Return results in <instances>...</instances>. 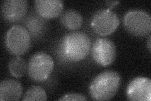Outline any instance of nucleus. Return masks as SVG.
I'll list each match as a JSON object with an SVG mask.
<instances>
[{
	"label": "nucleus",
	"mask_w": 151,
	"mask_h": 101,
	"mask_svg": "<svg viewBox=\"0 0 151 101\" xmlns=\"http://www.w3.org/2000/svg\"><path fill=\"white\" fill-rule=\"evenodd\" d=\"M91 42L83 32L74 31L65 34L60 42L59 51L62 58L70 62H78L90 52Z\"/></svg>",
	"instance_id": "f257e3e1"
},
{
	"label": "nucleus",
	"mask_w": 151,
	"mask_h": 101,
	"mask_svg": "<svg viewBox=\"0 0 151 101\" xmlns=\"http://www.w3.org/2000/svg\"><path fill=\"white\" fill-rule=\"evenodd\" d=\"M121 84V78L117 72L106 70L99 73L91 81L89 92L96 100H108L117 93Z\"/></svg>",
	"instance_id": "f03ea898"
},
{
	"label": "nucleus",
	"mask_w": 151,
	"mask_h": 101,
	"mask_svg": "<svg viewBox=\"0 0 151 101\" xmlns=\"http://www.w3.org/2000/svg\"><path fill=\"white\" fill-rule=\"evenodd\" d=\"M124 25L130 34L145 37L151 31V18L149 13L142 9H132L124 17Z\"/></svg>",
	"instance_id": "7ed1b4c3"
},
{
	"label": "nucleus",
	"mask_w": 151,
	"mask_h": 101,
	"mask_svg": "<svg viewBox=\"0 0 151 101\" xmlns=\"http://www.w3.org/2000/svg\"><path fill=\"white\" fill-rule=\"evenodd\" d=\"M5 42L9 52L15 56H20L25 54L30 49V34L24 26L15 25L8 30Z\"/></svg>",
	"instance_id": "20e7f679"
},
{
	"label": "nucleus",
	"mask_w": 151,
	"mask_h": 101,
	"mask_svg": "<svg viewBox=\"0 0 151 101\" xmlns=\"http://www.w3.org/2000/svg\"><path fill=\"white\" fill-rule=\"evenodd\" d=\"M54 66V60L50 54L45 52H37L28 61V74L32 80L42 81L49 77Z\"/></svg>",
	"instance_id": "39448f33"
},
{
	"label": "nucleus",
	"mask_w": 151,
	"mask_h": 101,
	"mask_svg": "<svg viewBox=\"0 0 151 101\" xmlns=\"http://www.w3.org/2000/svg\"><path fill=\"white\" fill-rule=\"evenodd\" d=\"M91 27L94 32L100 36H106L116 31L120 24L116 14L110 8L98 9L91 20Z\"/></svg>",
	"instance_id": "423d86ee"
},
{
	"label": "nucleus",
	"mask_w": 151,
	"mask_h": 101,
	"mask_svg": "<svg viewBox=\"0 0 151 101\" xmlns=\"http://www.w3.org/2000/svg\"><path fill=\"white\" fill-rule=\"evenodd\" d=\"M91 55L97 64L107 66L111 64L116 58L115 45L108 38H98L93 43Z\"/></svg>",
	"instance_id": "0eeeda50"
},
{
	"label": "nucleus",
	"mask_w": 151,
	"mask_h": 101,
	"mask_svg": "<svg viewBox=\"0 0 151 101\" xmlns=\"http://www.w3.org/2000/svg\"><path fill=\"white\" fill-rule=\"evenodd\" d=\"M127 99L133 101H150L151 100V81L144 76L132 79L126 89Z\"/></svg>",
	"instance_id": "6e6552de"
},
{
	"label": "nucleus",
	"mask_w": 151,
	"mask_h": 101,
	"mask_svg": "<svg viewBox=\"0 0 151 101\" xmlns=\"http://www.w3.org/2000/svg\"><path fill=\"white\" fill-rule=\"evenodd\" d=\"M28 8L27 0H6L1 4V15L9 22H18L25 17Z\"/></svg>",
	"instance_id": "1a4fd4ad"
},
{
	"label": "nucleus",
	"mask_w": 151,
	"mask_h": 101,
	"mask_svg": "<svg viewBox=\"0 0 151 101\" xmlns=\"http://www.w3.org/2000/svg\"><path fill=\"white\" fill-rule=\"evenodd\" d=\"M34 3L37 12L45 18H52L59 16L64 7L61 0H35Z\"/></svg>",
	"instance_id": "9d476101"
},
{
	"label": "nucleus",
	"mask_w": 151,
	"mask_h": 101,
	"mask_svg": "<svg viewBox=\"0 0 151 101\" xmlns=\"http://www.w3.org/2000/svg\"><path fill=\"white\" fill-rule=\"evenodd\" d=\"M23 92L22 85L14 79L2 80L0 84V100H18Z\"/></svg>",
	"instance_id": "9b49d317"
},
{
	"label": "nucleus",
	"mask_w": 151,
	"mask_h": 101,
	"mask_svg": "<svg viewBox=\"0 0 151 101\" xmlns=\"http://www.w3.org/2000/svg\"><path fill=\"white\" fill-rule=\"evenodd\" d=\"M60 20L64 27L69 30H76L81 27L83 17L79 12L74 9H66L60 13Z\"/></svg>",
	"instance_id": "f8f14e48"
},
{
	"label": "nucleus",
	"mask_w": 151,
	"mask_h": 101,
	"mask_svg": "<svg viewBox=\"0 0 151 101\" xmlns=\"http://www.w3.org/2000/svg\"><path fill=\"white\" fill-rule=\"evenodd\" d=\"M27 66L25 60L20 56H16L8 62L9 73L15 78H20L25 74Z\"/></svg>",
	"instance_id": "ddd939ff"
},
{
	"label": "nucleus",
	"mask_w": 151,
	"mask_h": 101,
	"mask_svg": "<svg viewBox=\"0 0 151 101\" xmlns=\"http://www.w3.org/2000/svg\"><path fill=\"white\" fill-rule=\"evenodd\" d=\"M23 100H46L47 95L45 90L39 85H33L26 91Z\"/></svg>",
	"instance_id": "4468645a"
},
{
	"label": "nucleus",
	"mask_w": 151,
	"mask_h": 101,
	"mask_svg": "<svg viewBox=\"0 0 151 101\" xmlns=\"http://www.w3.org/2000/svg\"><path fill=\"white\" fill-rule=\"evenodd\" d=\"M88 98L84 95L80 94H68L60 97L58 100L61 101H77V100H88Z\"/></svg>",
	"instance_id": "2eb2a0df"
},
{
	"label": "nucleus",
	"mask_w": 151,
	"mask_h": 101,
	"mask_svg": "<svg viewBox=\"0 0 151 101\" xmlns=\"http://www.w3.org/2000/svg\"><path fill=\"white\" fill-rule=\"evenodd\" d=\"M106 3L108 4V5L109 6V8H110L111 9L113 7L116 6L117 4L120 3V1H106Z\"/></svg>",
	"instance_id": "dca6fc26"
},
{
	"label": "nucleus",
	"mask_w": 151,
	"mask_h": 101,
	"mask_svg": "<svg viewBox=\"0 0 151 101\" xmlns=\"http://www.w3.org/2000/svg\"><path fill=\"white\" fill-rule=\"evenodd\" d=\"M147 45H148V47H149V51H150V36H149V37Z\"/></svg>",
	"instance_id": "f3484780"
}]
</instances>
